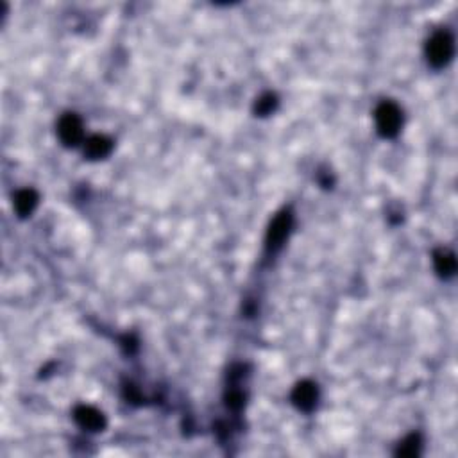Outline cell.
I'll return each instance as SVG.
<instances>
[{
  "label": "cell",
  "mask_w": 458,
  "mask_h": 458,
  "mask_svg": "<svg viewBox=\"0 0 458 458\" xmlns=\"http://www.w3.org/2000/svg\"><path fill=\"white\" fill-rule=\"evenodd\" d=\"M113 149V142L104 135H93L85 142V156L88 160H103Z\"/></svg>",
  "instance_id": "7"
},
{
  "label": "cell",
  "mask_w": 458,
  "mask_h": 458,
  "mask_svg": "<svg viewBox=\"0 0 458 458\" xmlns=\"http://www.w3.org/2000/svg\"><path fill=\"white\" fill-rule=\"evenodd\" d=\"M293 226V215L290 209H283L281 213L272 219L271 226L267 229V236H265V249L269 254H276L283 246H285L286 239H288L290 231Z\"/></svg>",
  "instance_id": "3"
},
{
  "label": "cell",
  "mask_w": 458,
  "mask_h": 458,
  "mask_svg": "<svg viewBox=\"0 0 458 458\" xmlns=\"http://www.w3.org/2000/svg\"><path fill=\"white\" fill-rule=\"evenodd\" d=\"M292 403L296 405L297 410L301 412H312L317 407V400H319V389L313 381L304 380L299 381L292 390Z\"/></svg>",
  "instance_id": "6"
},
{
  "label": "cell",
  "mask_w": 458,
  "mask_h": 458,
  "mask_svg": "<svg viewBox=\"0 0 458 458\" xmlns=\"http://www.w3.org/2000/svg\"><path fill=\"white\" fill-rule=\"evenodd\" d=\"M376 129L383 138H396L403 127V111L392 100H385L374 111Z\"/></svg>",
  "instance_id": "1"
},
{
  "label": "cell",
  "mask_w": 458,
  "mask_h": 458,
  "mask_svg": "<svg viewBox=\"0 0 458 458\" xmlns=\"http://www.w3.org/2000/svg\"><path fill=\"white\" fill-rule=\"evenodd\" d=\"M73 421L78 422L79 428L92 433L103 432L108 425L106 415H104L99 408L90 407V405H79V407L73 410Z\"/></svg>",
  "instance_id": "5"
},
{
  "label": "cell",
  "mask_w": 458,
  "mask_h": 458,
  "mask_svg": "<svg viewBox=\"0 0 458 458\" xmlns=\"http://www.w3.org/2000/svg\"><path fill=\"white\" fill-rule=\"evenodd\" d=\"M58 136L65 147H78L85 138L83 120L76 113H65L58 122Z\"/></svg>",
  "instance_id": "4"
},
{
  "label": "cell",
  "mask_w": 458,
  "mask_h": 458,
  "mask_svg": "<svg viewBox=\"0 0 458 458\" xmlns=\"http://www.w3.org/2000/svg\"><path fill=\"white\" fill-rule=\"evenodd\" d=\"M433 267H435L437 274L440 278L447 279L454 274L457 271V260H454V254L447 249H437L433 253Z\"/></svg>",
  "instance_id": "9"
},
{
  "label": "cell",
  "mask_w": 458,
  "mask_h": 458,
  "mask_svg": "<svg viewBox=\"0 0 458 458\" xmlns=\"http://www.w3.org/2000/svg\"><path fill=\"white\" fill-rule=\"evenodd\" d=\"M454 54V40L447 31H437L426 43V59L433 68H442Z\"/></svg>",
  "instance_id": "2"
},
{
  "label": "cell",
  "mask_w": 458,
  "mask_h": 458,
  "mask_svg": "<svg viewBox=\"0 0 458 458\" xmlns=\"http://www.w3.org/2000/svg\"><path fill=\"white\" fill-rule=\"evenodd\" d=\"M38 201H40V197H38V194L33 190V188H26V190L16 192L15 195L16 215H19L20 219H27V217H31V213L36 209Z\"/></svg>",
  "instance_id": "8"
},
{
  "label": "cell",
  "mask_w": 458,
  "mask_h": 458,
  "mask_svg": "<svg viewBox=\"0 0 458 458\" xmlns=\"http://www.w3.org/2000/svg\"><path fill=\"white\" fill-rule=\"evenodd\" d=\"M276 108H278V97H276L274 93H264V95L256 100V104H254V113H256L258 117H267Z\"/></svg>",
  "instance_id": "11"
},
{
  "label": "cell",
  "mask_w": 458,
  "mask_h": 458,
  "mask_svg": "<svg viewBox=\"0 0 458 458\" xmlns=\"http://www.w3.org/2000/svg\"><path fill=\"white\" fill-rule=\"evenodd\" d=\"M244 405H246V394L242 392L236 387H231V389H227L226 392V407L233 412L242 410Z\"/></svg>",
  "instance_id": "12"
},
{
  "label": "cell",
  "mask_w": 458,
  "mask_h": 458,
  "mask_svg": "<svg viewBox=\"0 0 458 458\" xmlns=\"http://www.w3.org/2000/svg\"><path fill=\"white\" fill-rule=\"evenodd\" d=\"M421 435H419V433H412L407 439L401 440L396 449V454L397 457H417V454L421 453Z\"/></svg>",
  "instance_id": "10"
}]
</instances>
